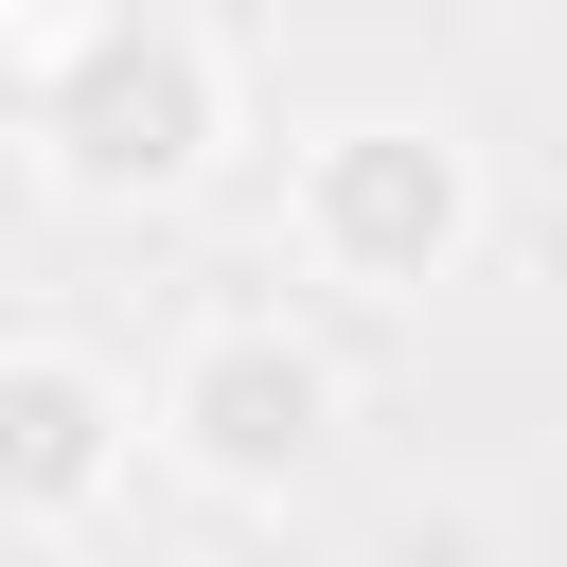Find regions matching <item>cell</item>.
<instances>
[{
    "label": "cell",
    "mask_w": 567,
    "mask_h": 567,
    "mask_svg": "<svg viewBox=\"0 0 567 567\" xmlns=\"http://www.w3.org/2000/svg\"><path fill=\"white\" fill-rule=\"evenodd\" d=\"M35 159L89 195V213H159V195H195L213 177V142H230V53L177 18V0H124L89 53H53L35 89Z\"/></svg>",
    "instance_id": "6da1fadb"
},
{
    "label": "cell",
    "mask_w": 567,
    "mask_h": 567,
    "mask_svg": "<svg viewBox=\"0 0 567 567\" xmlns=\"http://www.w3.org/2000/svg\"><path fill=\"white\" fill-rule=\"evenodd\" d=\"M284 230H301V266H319V284H354V301H425V284L478 248V159H461L443 124L354 106V124H319V142H301Z\"/></svg>",
    "instance_id": "7a4b0ae2"
},
{
    "label": "cell",
    "mask_w": 567,
    "mask_h": 567,
    "mask_svg": "<svg viewBox=\"0 0 567 567\" xmlns=\"http://www.w3.org/2000/svg\"><path fill=\"white\" fill-rule=\"evenodd\" d=\"M159 443L213 496H284V478L337 461V354L284 337V319H195L177 372H159Z\"/></svg>",
    "instance_id": "3957f363"
},
{
    "label": "cell",
    "mask_w": 567,
    "mask_h": 567,
    "mask_svg": "<svg viewBox=\"0 0 567 567\" xmlns=\"http://www.w3.org/2000/svg\"><path fill=\"white\" fill-rule=\"evenodd\" d=\"M142 461V390L71 337H0V532H89Z\"/></svg>",
    "instance_id": "277c9868"
},
{
    "label": "cell",
    "mask_w": 567,
    "mask_h": 567,
    "mask_svg": "<svg viewBox=\"0 0 567 567\" xmlns=\"http://www.w3.org/2000/svg\"><path fill=\"white\" fill-rule=\"evenodd\" d=\"M106 18H124V0H0V71L35 89V71H53V53H89Z\"/></svg>",
    "instance_id": "5b68a950"
},
{
    "label": "cell",
    "mask_w": 567,
    "mask_h": 567,
    "mask_svg": "<svg viewBox=\"0 0 567 567\" xmlns=\"http://www.w3.org/2000/svg\"><path fill=\"white\" fill-rule=\"evenodd\" d=\"M408 567H461V549H408Z\"/></svg>",
    "instance_id": "8992f818"
}]
</instances>
